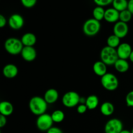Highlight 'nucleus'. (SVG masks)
Wrapping results in <instances>:
<instances>
[{"label": "nucleus", "mask_w": 133, "mask_h": 133, "mask_svg": "<svg viewBox=\"0 0 133 133\" xmlns=\"http://www.w3.org/2000/svg\"><path fill=\"white\" fill-rule=\"evenodd\" d=\"M113 1L114 0H94V2L97 5V6L104 7L112 3Z\"/></svg>", "instance_id": "nucleus-29"}, {"label": "nucleus", "mask_w": 133, "mask_h": 133, "mask_svg": "<svg viewBox=\"0 0 133 133\" xmlns=\"http://www.w3.org/2000/svg\"><path fill=\"white\" fill-rule=\"evenodd\" d=\"M4 48L8 53L12 55L21 54L23 45L22 41L16 38H9L4 43Z\"/></svg>", "instance_id": "nucleus-3"}, {"label": "nucleus", "mask_w": 133, "mask_h": 133, "mask_svg": "<svg viewBox=\"0 0 133 133\" xmlns=\"http://www.w3.org/2000/svg\"><path fill=\"white\" fill-rule=\"evenodd\" d=\"M29 110L34 115L39 116L46 112L48 109V103L44 97L40 96H34L31 97L29 102Z\"/></svg>", "instance_id": "nucleus-1"}, {"label": "nucleus", "mask_w": 133, "mask_h": 133, "mask_svg": "<svg viewBox=\"0 0 133 133\" xmlns=\"http://www.w3.org/2000/svg\"><path fill=\"white\" fill-rule=\"evenodd\" d=\"M123 130V123L118 118L109 119L107 121L104 127L105 133H120Z\"/></svg>", "instance_id": "nucleus-8"}, {"label": "nucleus", "mask_w": 133, "mask_h": 133, "mask_svg": "<svg viewBox=\"0 0 133 133\" xmlns=\"http://www.w3.org/2000/svg\"><path fill=\"white\" fill-rule=\"evenodd\" d=\"M8 24L12 29L19 30L22 29L24 25V19L20 14H13L9 17Z\"/></svg>", "instance_id": "nucleus-9"}, {"label": "nucleus", "mask_w": 133, "mask_h": 133, "mask_svg": "<svg viewBox=\"0 0 133 133\" xmlns=\"http://www.w3.org/2000/svg\"><path fill=\"white\" fill-rule=\"evenodd\" d=\"M51 118L54 123H61L63 122L65 118V114L62 110H56L53 112L51 114Z\"/></svg>", "instance_id": "nucleus-25"}, {"label": "nucleus", "mask_w": 133, "mask_h": 133, "mask_svg": "<svg viewBox=\"0 0 133 133\" xmlns=\"http://www.w3.org/2000/svg\"><path fill=\"white\" fill-rule=\"evenodd\" d=\"M120 38L115 35H111L107 39V44L110 48L116 49L120 45Z\"/></svg>", "instance_id": "nucleus-24"}, {"label": "nucleus", "mask_w": 133, "mask_h": 133, "mask_svg": "<svg viewBox=\"0 0 133 133\" xmlns=\"http://www.w3.org/2000/svg\"><path fill=\"white\" fill-rule=\"evenodd\" d=\"M114 66L116 70L121 74L127 72L129 69V64L127 60L122 59V58H118Z\"/></svg>", "instance_id": "nucleus-20"}, {"label": "nucleus", "mask_w": 133, "mask_h": 133, "mask_svg": "<svg viewBox=\"0 0 133 133\" xmlns=\"http://www.w3.org/2000/svg\"><path fill=\"white\" fill-rule=\"evenodd\" d=\"M127 9L132 13L133 15V0H129L128 8H127Z\"/></svg>", "instance_id": "nucleus-34"}, {"label": "nucleus", "mask_w": 133, "mask_h": 133, "mask_svg": "<svg viewBox=\"0 0 133 133\" xmlns=\"http://www.w3.org/2000/svg\"><path fill=\"white\" fill-rule=\"evenodd\" d=\"M116 50L119 58L127 60L129 58L133 49L129 44L124 42L120 44V45L116 48Z\"/></svg>", "instance_id": "nucleus-11"}, {"label": "nucleus", "mask_w": 133, "mask_h": 133, "mask_svg": "<svg viewBox=\"0 0 133 133\" xmlns=\"http://www.w3.org/2000/svg\"><path fill=\"white\" fill-rule=\"evenodd\" d=\"M81 97L79 94L74 91H69L64 94L62 98V104L67 108H73L78 106Z\"/></svg>", "instance_id": "nucleus-6"}, {"label": "nucleus", "mask_w": 133, "mask_h": 133, "mask_svg": "<svg viewBox=\"0 0 133 133\" xmlns=\"http://www.w3.org/2000/svg\"><path fill=\"white\" fill-rule=\"evenodd\" d=\"M132 14L128 10V9H126V10H123V11L120 12H119V20L122 22H124V23H127L128 22H129L132 19Z\"/></svg>", "instance_id": "nucleus-26"}, {"label": "nucleus", "mask_w": 133, "mask_h": 133, "mask_svg": "<svg viewBox=\"0 0 133 133\" xmlns=\"http://www.w3.org/2000/svg\"><path fill=\"white\" fill-rule=\"evenodd\" d=\"M14 111L12 104L7 101H1L0 103V114L5 116H9Z\"/></svg>", "instance_id": "nucleus-17"}, {"label": "nucleus", "mask_w": 133, "mask_h": 133, "mask_svg": "<svg viewBox=\"0 0 133 133\" xmlns=\"http://www.w3.org/2000/svg\"><path fill=\"white\" fill-rule=\"evenodd\" d=\"M113 32L114 35L122 39L125 37L129 32L128 24L121 21H118L114 24L113 27Z\"/></svg>", "instance_id": "nucleus-10"}, {"label": "nucleus", "mask_w": 133, "mask_h": 133, "mask_svg": "<svg viewBox=\"0 0 133 133\" xmlns=\"http://www.w3.org/2000/svg\"><path fill=\"white\" fill-rule=\"evenodd\" d=\"M101 84L107 90L114 91L119 87V81L114 74L107 73L101 77Z\"/></svg>", "instance_id": "nucleus-5"}, {"label": "nucleus", "mask_w": 133, "mask_h": 133, "mask_svg": "<svg viewBox=\"0 0 133 133\" xmlns=\"http://www.w3.org/2000/svg\"><path fill=\"white\" fill-rule=\"evenodd\" d=\"M59 94L58 92L55 88H49L45 91L44 98L48 104H53L58 100Z\"/></svg>", "instance_id": "nucleus-15"}, {"label": "nucleus", "mask_w": 133, "mask_h": 133, "mask_svg": "<svg viewBox=\"0 0 133 133\" xmlns=\"http://www.w3.org/2000/svg\"><path fill=\"white\" fill-rule=\"evenodd\" d=\"M36 36L35 34L32 32H26L22 36L21 38L23 46H32L33 47L36 43Z\"/></svg>", "instance_id": "nucleus-18"}, {"label": "nucleus", "mask_w": 133, "mask_h": 133, "mask_svg": "<svg viewBox=\"0 0 133 133\" xmlns=\"http://www.w3.org/2000/svg\"><path fill=\"white\" fill-rule=\"evenodd\" d=\"M105 9L103 7L99 6H97L94 9L93 12H92V15H93V18L96 19V20L100 21L103 20L105 17Z\"/></svg>", "instance_id": "nucleus-23"}, {"label": "nucleus", "mask_w": 133, "mask_h": 133, "mask_svg": "<svg viewBox=\"0 0 133 133\" xmlns=\"http://www.w3.org/2000/svg\"><path fill=\"white\" fill-rule=\"evenodd\" d=\"M107 65L101 61H96L93 64V71L96 75L103 77L107 73Z\"/></svg>", "instance_id": "nucleus-16"}, {"label": "nucleus", "mask_w": 133, "mask_h": 133, "mask_svg": "<svg viewBox=\"0 0 133 133\" xmlns=\"http://www.w3.org/2000/svg\"><path fill=\"white\" fill-rule=\"evenodd\" d=\"M129 59H130V61H131V62H132V63H133V50H132V53H131V55H130Z\"/></svg>", "instance_id": "nucleus-35"}, {"label": "nucleus", "mask_w": 133, "mask_h": 133, "mask_svg": "<svg viewBox=\"0 0 133 133\" xmlns=\"http://www.w3.org/2000/svg\"><path fill=\"white\" fill-rule=\"evenodd\" d=\"M126 105L129 107H133V90L130 91L125 97Z\"/></svg>", "instance_id": "nucleus-28"}, {"label": "nucleus", "mask_w": 133, "mask_h": 133, "mask_svg": "<svg viewBox=\"0 0 133 133\" xmlns=\"http://www.w3.org/2000/svg\"><path fill=\"white\" fill-rule=\"evenodd\" d=\"M115 110L114 105L109 101H106L101 104L100 107V111L101 113L105 116H110L112 115Z\"/></svg>", "instance_id": "nucleus-19"}, {"label": "nucleus", "mask_w": 133, "mask_h": 133, "mask_svg": "<svg viewBox=\"0 0 133 133\" xmlns=\"http://www.w3.org/2000/svg\"><path fill=\"white\" fill-rule=\"evenodd\" d=\"M53 123L54 122L52 119L51 116L50 114L45 113V114L38 116V118L36 119V125L37 128L40 131L47 132L51 127H53Z\"/></svg>", "instance_id": "nucleus-7"}, {"label": "nucleus", "mask_w": 133, "mask_h": 133, "mask_svg": "<svg viewBox=\"0 0 133 133\" xmlns=\"http://www.w3.org/2000/svg\"><path fill=\"white\" fill-rule=\"evenodd\" d=\"M128 1L127 0H114L112 3V7L122 12L126 10L128 8Z\"/></svg>", "instance_id": "nucleus-22"}, {"label": "nucleus", "mask_w": 133, "mask_h": 133, "mask_svg": "<svg viewBox=\"0 0 133 133\" xmlns=\"http://www.w3.org/2000/svg\"><path fill=\"white\" fill-rule=\"evenodd\" d=\"M6 23H7V20L6 18L3 14H0V27L3 28L6 25Z\"/></svg>", "instance_id": "nucleus-32"}, {"label": "nucleus", "mask_w": 133, "mask_h": 133, "mask_svg": "<svg viewBox=\"0 0 133 133\" xmlns=\"http://www.w3.org/2000/svg\"><path fill=\"white\" fill-rule=\"evenodd\" d=\"M6 117L5 116L0 115V127L3 128V127H5L6 124Z\"/></svg>", "instance_id": "nucleus-33"}, {"label": "nucleus", "mask_w": 133, "mask_h": 133, "mask_svg": "<svg viewBox=\"0 0 133 133\" xmlns=\"http://www.w3.org/2000/svg\"><path fill=\"white\" fill-rule=\"evenodd\" d=\"M47 133H63V131L60 129L59 127H52L48 130L46 132Z\"/></svg>", "instance_id": "nucleus-31"}, {"label": "nucleus", "mask_w": 133, "mask_h": 133, "mask_svg": "<svg viewBox=\"0 0 133 133\" xmlns=\"http://www.w3.org/2000/svg\"><path fill=\"white\" fill-rule=\"evenodd\" d=\"M131 133H133V128L132 129V130H131Z\"/></svg>", "instance_id": "nucleus-37"}, {"label": "nucleus", "mask_w": 133, "mask_h": 133, "mask_svg": "<svg viewBox=\"0 0 133 133\" xmlns=\"http://www.w3.org/2000/svg\"><path fill=\"white\" fill-rule=\"evenodd\" d=\"M22 58L26 62H32L37 56V52L35 48L32 46H23L21 52Z\"/></svg>", "instance_id": "nucleus-12"}, {"label": "nucleus", "mask_w": 133, "mask_h": 133, "mask_svg": "<svg viewBox=\"0 0 133 133\" xmlns=\"http://www.w3.org/2000/svg\"><path fill=\"white\" fill-rule=\"evenodd\" d=\"M104 19L109 23H116L119 20V12L113 7L105 10Z\"/></svg>", "instance_id": "nucleus-13"}, {"label": "nucleus", "mask_w": 133, "mask_h": 133, "mask_svg": "<svg viewBox=\"0 0 133 133\" xmlns=\"http://www.w3.org/2000/svg\"><path fill=\"white\" fill-rule=\"evenodd\" d=\"M101 29L100 22L94 18H90L84 23L83 31L87 36H94L99 33Z\"/></svg>", "instance_id": "nucleus-4"}, {"label": "nucleus", "mask_w": 133, "mask_h": 133, "mask_svg": "<svg viewBox=\"0 0 133 133\" xmlns=\"http://www.w3.org/2000/svg\"><path fill=\"white\" fill-rule=\"evenodd\" d=\"M21 3L24 7L31 9L35 6L37 3V0H21Z\"/></svg>", "instance_id": "nucleus-27"}, {"label": "nucleus", "mask_w": 133, "mask_h": 133, "mask_svg": "<svg viewBox=\"0 0 133 133\" xmlns=\"http://www.w3.org/2000/svg\"><path fill=\"white\" fill-rule=\"evenodd\" d=\"M120 133H131V131H129V130H127V129H123Z\"/></svg>", "instance_id": "nucleus-36"}, {"label": "nucleus", "mask_w": 133, "mask_h": 133, "mask_svg": "<svg viewBox=\"0 0 133 133\" xmlns=\"http://www.w3.org/2000/svg\"><path fill=\"white\" fill-rule=\"evenodd\" d=\"M3 75L6 79H14L18 74V68L13 64H8L3 68Z\"/></svg>", "instance_id": "nucleus-14"}, {"label": "nucleus", "mask_w": 133, "mask_h": 133, "mask_svg": "<svg viewBox=\"0 0 133 133\" xmlns=\"http://www.w3.org/2000/svg\"><path fill=\"white\" fill-rule=\"evenodd\" d=\"M99 100L98 97L96 95H90L87 97L85 105H87L88 110H94L98 107Z\"/></svg>", "instance_id": "nucleus-21"}, {"label": "nucleus", "mask_w": 133, "mask_h": 133, "mask_svg": "<svg viewBox=\"0 0 133 133\" xmlns=\"http://www.w3.org/2000/svg\"><path fill=\"white\" fill-rule=\"evenodd\" d=\"M100 58H101V61L103 62L107 66L108 65L112 66V65H114L119 57H118L116 49L107 45L101 49L100 52Z\"/></svg>", "instance_id": "nucleus-2"}, {"label": "nucleus", "mask_w": 133, "mask_h": 133, "mask_svg": "<svg viewBox=\"0 0 133 133\" xmlns=\"http://www.w3.org/2000/svg\"><path fill=\"white\" fill-rule=\"evenodd\" d=\"M87 110H88V108L85 104H79L77 107V111L79 114H84L87 111Z\"/></svg>", "instance_id": "nucleus-30"}]
</instances>
